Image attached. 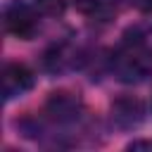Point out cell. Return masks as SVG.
Returning a JSON list of instances; mask_svg holds the SVG:
<instances>
[{"instance_id":"1","label":"cell","mask_w":152,"mask_h":152,"mask_svg":"<svg viewBox=\"0 0 152 152\" xmlns=\"http://www.w3.org/2000/svg\"><path fill=\"white\" fill-rule=\"evenodd\" d=\"M112 71L121 83H142L152 76V48L145 38H126L112 55Z\"/></svg>"},{"instance_id":"2","label":"cell","mask_w":152,"mask_h":152,"mask_svg":"<svg viewBox=\"0 0 152 152\" xmlns=\"http://www.w3.org/2000/svg\"><path fill=\"white\" fill-rule=\"evenodd\" d=\"M2 21H5V31L21 40L33 38V33L38 31V17L33 7L24 0H7L2 10Z\"/></svg>"},{"instance_id":"3","label":"cell","mask_w":152,"mask_h":152,"mask_svg":"<svg viewBox=\"0 0 152 152\" xmlns=\"http://www.w3.org/2000/svg\"><path fill=\"white\" fill-rule=\"evenodd\" d=\"M31 86H33V74L28 66H24L19 62L5 64V69H2V97L5 100L21 97L26 90H31Z\"/></svg>"},{"instance_id":"4","label":"cell","mask_w":152,"mask_h":152,"mask_svg":"<svg viewBox=\"0 0 152 152\" xmlns=\"http://www.w3.org/2000/svg\"><path fill=\"white\" fill-rule=\"evenodd\" d=\"M142 119H145V107L138 97H119L112 104V121L124 131L140 126Z\"/></svg>"},{"instance_id":"5","label":"cell","mask_w":152,"mask_h":152,"mask_svg":"<svg viewBox=\"0 0 152 152\" xmlns=\"http://www.w3.org/2000/svg\"><path fill=\"white\" fill-rule=\"evenodd\" d=\"M45 109L57 121H71V119L78 116L81 100L74 93H52L50 100H48V104H45Z\"/></svg>"},{"instance_id":"6","label":"cell","mask_w":152,"mask_h":152,"mask_svg":"<svg viewBox=\"0 0 152 152\" xmlns=\"http://www.w3.org/2000/svg\"><path fill=\"white\" fill-rule=\"evenodd\" d=\"M36 5L40 7V12H45L50 17H59L66 10V0H36Z\"/></svg>"},{"instance_id":"7","label":"cell","mask_w":152,"mask_h":152,"mask_svg":"<svg viewBox=\"0 0 152 152\" xmlns=\"http://www.w3.org/2000/svg\"><path fill=\"white\" fill-rule=\"evenodd\" d=\"M74 5L83 14H100L107 7V0H74Z\"/></svg>"},{"instance_id":"8","label":"cell","mask_w":152,"mask_h":152,"mask_svg":"<svg viewBox=\"0 0 152 152\" xmlns=\"http://www.w3.org/2000/svg\"><path fill=\"white\" fill-rule=\"evenodd\" d=\"M140 12H145V14H152V0H131Z\"/></svg>"}]
</instances>
